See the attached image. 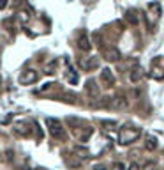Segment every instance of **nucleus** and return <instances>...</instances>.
Instances as JSON below:
<instances>
[{
  "label": "nucleus",
  "mask_w": 164,
  "mask_h": 170,
  "mask_svg": "<svg viewBox=\"0 0 164 170\" xmlns=\"http://www.w3.org/2000/svg\"><path fill=\"white\" fill-rule=\"evenodd\" d=\"M139 135H141V128H136V126H124L120 129V133H118V142L122 143V145H127V143H132L136 142L138 138H139Z\"/></svg>",
  "instance_id": "f257e3e1"
},
{
  "label": "nucleus",
  "mask_w": 164,
  "mask_h": 170,
  "mask_svg": "<svg viewBox=\"0 0 164 170\" xmlns=\"http://www.w3.org/2000/svg\"><path fill=\"white\" fill-rule=\"evenodd\" d=\"M46 126H48V131L49 135L53 138H64L66 137V133H64V126H62L60 121H57V119H46Z\"/></svg>",
  "instance_id": "f03ea898"
},
{
  "label": "nucleus",
  "mask_w": 164,
  "mask_h": 170,
  "mask_svg": "<svg viewBox=\"0 0 164 170\" xmlns=\"http://www.w3.org/2000/svg\"><path fill=\"white\" fill-rule=\"evenodd\" d=\"M37 78H39V73L35 69H25L20 75V83L21 85H30V83L37 82Z\"/></svg>",
  "instance_id": "7ed1b4c3"
},
{
  "label": "nucleus",
  "mask_w": 164,
  "mask_h": 170,
  "mask_svg": "<svg viewBox=\"0 0 164 170\" xmlns=\"http://www.w3.org/2000/svg\"><path fill=\"white\" fill-rule=\"evenodd\" d=\"M99 66V59L97 57H83L80 59V67L83 71H90V69H95Z\"/></svg>",
  "instance_id": "20e7f679"
},
{
  "label": "nucleus",
  "mask_w": 164,
  "mask_h": 170,
  "mask_svg": "<svg viewBox=\"0 0 164 170\" xmlns=\"http://www.w3.org/2000/svg\"><path fill=\"white\" fill-rule=\"evenodd\" d=\"M127 98L125 96H115V98H109L108 101V106H111V108H115V110H124L127 108Z\"/></svg>",
  "instance_id": "39448f33"
},
{
  "label": "nucleus",
  "mask_w": 164,
  "mask_h": 170,
  "mask_svg": "<svg viewBox=\"0 0 164 170\" xmlns=\"http://www.w3.org/2000/svg\"><path fill=\"white\" fill-rule=\"evenodd\" d=\"M101 82L106 85V87H111L113 83H115V76H113V73L109 67H104L102 71H101Z\"/></svg>",
  "instance_id": "423d86ee"
},
{
  "label": "nucleus",
  "mask_w": 164,
  "mask_h": 170,
  "mask_svg": "<svg viewBox=\"0 0 164 170\" xmlns=\"http://www.w3.org/2000/svg\"><path fill=\"white\" fill-rule=\"evenodd\" d=\"M78 48L81 50V51H90V48H92V43H90V39L85 34L80 36V39H78Z\"/></svg>",
  "instance_id": "0eeeda50"
},
{
  "label": "nucleus",
  "mask_w": 164,
  "mask_h": 170,
  "mask_svg": "<svg viewBox=\"0 0 164 170\" xmlns=\"http://www.w3.org/2000/svg\"><path fill=\"white\" fill-rule=\"evenodd\" d=\"M104 57H106L109 62H116V61H120V51L116 48H108L104 51Z\"/></svg>",
  "instance_id": "6e6552de"
},
{
  "label": "nucleus",
  "mask_w": 164,
  "mask_h": 170,
  "mask_svg": "<svg viewBox=\"0 0 164 170\" xmlns=\"http://www.w3.org/2000/svg\"><path fill=\"white\" fill-rule=\"evenodd\" d=\"M85 89H87V92L92 96V98H97L99 96V87L95 85V80H88L87 85H85Z\"/></svg>",
  "instance_id": "1a4fd4ad"
},
{
  "label": "nucleus",
  "mask_w": 164,
  "mask_h": 170,
  "mask_svg": "<svg viewBox=\"0 0 164 170\" xmlns=\"http://www.w3.org/2000/svg\"><path fill=\"white\" fill-rule=\"evenodd\" d=\"M143 78H145V71H143L141 67H134L131 71V82L138 83L139 80H143Z\"/></svg>",
  "instance_id": "9d476101"
},
{
  "label": "nucleus",
  "mask_w": 164,
  "mask_h": 170,
  "mask_svg": "<svg viewBox=\"0 0 164 170\" xmlns=\"http://www.w3.org/2000/svg\"><path fill=\"white\" fill-rule=\"evenodd\" d=\"M145 147H147V151H153V149L157 147V140L153 137H147V143H145Z\"/></svg>",
  "instance_id": "9b49d317"
},
{
  "label": "nucleus",
  "mask_w": 164,
  "mask_h": 170,
  "mask_svg": "<svg viewBox=\"0 0 164 170\" xmlns=\"http://www.w3.org/2000/svg\"><path fill=\"white\" fill-rule=\"evenodd\" d=\"M67 80H69L71 83H78V75H76V71H74L72 67L67 69Z\"/></svg>",
  "instance_id": "f8f14e48"
},
{
  "label": "nucleus",
  "mask_w": 164,
  "mask_h": 170,
  "mask_svg": "<svg viewBox=\"0 0 164 170\" xmlns=\"http://www.w3.org/2000/svg\"><path fill=\"white\" fill-rule=\"evenodd\" d=\"M125 18H127V22L132 23V25H136V23H138V16H136V12L132 11V9L125 12Z\"/></svg>",
  "instance_id": "ddd939ff"
},
{
  "label": "nucleus",
  "mask_w": 164,
  "mask_h": 170,
  "mask_svg": "<svg viewBox=\"0 0 164 170\" xmlns=\"http://www.w3.org/2000/svg\"><path fill=\"white\" fill-rule=\"evenodd\" d=\"M18 20H20L21 23H28V20H30L28 11H20V12H18Z\"/></svg>",
  "instance_id": "4468645a"
},
{
  "label": "nucleus",
  "mask_w": 164,
  "mask_h": 170,
  "mask_svg": "<svg viewBox=\"0 0 164 170\" xmlns=\"http://www.w3.org/2000/svg\"><path fill=\"white\" fill-rule=\"evenodd\" d=\"M55 67H57V61H51L48 64V67H46V73H48V75H53V73H55Z\"/></svg>",
  "instance_id": "2eb2a0df"
},
{
  "label": "nucleus",
  "mask_w": 164,
  "mask_h": 170,
  "mask_svg": "<svg viewBox=\"0 0 164 170\" xmlns=\"http://www.w3.org/2000/svg\"><path fill=\"white\" fill-rule=\"evenodd\" d=\"M12 121V115L11 114H9V115H4V117H0V122H2V124H9V122Z\"/></svg>",
  "instance_id": "dca6fc26"
},
{
  "label": "nucleus",
  "mask_w": 164,
  "mask_h": 170,
  "mask_svg": "<svg viewBox=\"0 0 164 170\" xmlns=\"http://www.w3.org/2000/svg\"><path fill=\"white\" fill-rule=\"evenodd\" d=\"M18 133H21V135H28V128L25 126V124H21V126H18Z\"/></svg>",
  "instance_id": "f3484780"
},
{
  "label": "nucleus",
  "mask_w": 164,
  "mask_h": 170,
  "mask_svg": "<svg viewBox=\"0 0 164 170\" xmlns=\"http://www.w3.org/2000/svg\"><path fill=\"white\" fill-rule=\"evenodd\" d=\"M64 98H66V101H67V103H74L76 96H74V94H64Z\"/></svg>",
  "instance_id": "a211bd4d"
},
{
  "label": "nucleus",
  "mask_w": 164,
  "mask_h": 170,
  "mask_svg": "<svg viewBox=\"0 0 164 170\" xmlns=\"http://www.w3.org/2000/svg\"><path fill=\"white\" fill-rule=\"evenodd\" d=\"M12 22H14V18H7V20H4V22H2V25H4V27H9V28H11V27H12Z\"/></svg>",
  "instance_id": "6ab92c4d"
},
{
  "label": "nucleus",
  "mask_w": 164,
  "mask_h": 170,
  "mask_svg": "<svg viewBox=\"0 0 164 170\" xmlns=\"http://www.w3.org/2000/svg\"><path fill=\"white\" fill-rule=\"evenodd\" d=\"M111 170H125V167H124V163H120V161H118V163L113 165V168H111Z\"/></svg>",
  "instance_id": "aec40b11"
},
{
  "label": "nucleus",
  "mask_w": 164,
  "mask_h": 170,
  "mask_svg": "<svg viewBox=\"0 0 164 170\" xmlns=\"http://www.w3.org/2000/svg\"><path fill=\"white\" fill-rule=\"evenodd\" d=\"M7 6H9V0H0V11H2V9H6Z\"/></svg>",
  "instance_id": "412c9836"
},
{
  "label": "nucleus",
  "mask_w": 164,
  "mask_h": 170,
  "mask_svg": "<svg viewBox=\"0 0 164 170\" xmlns=\"http://www.w3.org/2000/svg\"><path fill=\"white\" fill-rule=\"evenodd\" d=\"M129 170H139V165L138 163H131L129 165Z\"/></svg>",
  "instance_id": "4be33fe9"
},
{
  "label": "nucleus",
  "mask_w": 164,
  "mask_h": 170,
  "mask_svg": "<svg viewBox=\"0 0 164 170\" xmlns=\"http://www.w3.org/2000/svg\"><path fill=\"white\" fill-rule=\"evenodd\" d=\"M93 170H106V168H104L102 165H97V167H95V168H93Z\"/></svg>",
  "instance_id": "5701e85b"
}]
</instances>
